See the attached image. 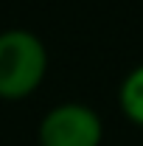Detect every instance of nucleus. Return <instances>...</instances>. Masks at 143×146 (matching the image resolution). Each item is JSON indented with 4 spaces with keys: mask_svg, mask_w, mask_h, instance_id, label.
<instances>
[{
    "mask_svg": "<svg viewBox=\"0 0 143 146\" xmlns=\"http://www.w3.org/2000/svg\"><path fill=\"white\" fill-rule=\"evenodd\" d=\"M48 48L28 28L0 31V98L23 101L48 76Z\"/></svg>",
    "mask_w": 143,
    "mask_h": 146,
    "instance_id": "1",
    "label": "nucleus"
},
{
    "mask_svg": "<svg viewBox=\"0 0 143 146\" xmlns=\"http://www.w3.org/2000/svg\"><path fill=\"white\" fill-rule=\"evenodd\" d=\"M36 141L39 146H101L104 121L81 101H62L42 115Z\"/></svg>",
    "mask_w": 143,
    "mask_h": 146,
    "instance_id": "2",
    "label": "nucleus"
},
{
    "mask_svg": "<svg viewBox=\"0 0 143 146\" xmlns=\"http://www.w3.org/2000/svg\"><path fill=\"white\" fill-rule=\"evenodd\" d=\"M118 107L129 124L143 129V62L135 65L118 84Z\"/></svg>",
    "mask_w": 143,
    "mask_h": 146,
    "instance_id": "3",
    "label": "nucleus"
}]
</instances>
